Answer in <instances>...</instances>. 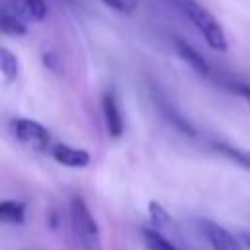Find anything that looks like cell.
I'll list each match as a JSON object with an SVG mask.
<instances>
[{
    "instance_id": "52a82bcc",
    "label": "cell",
    "mask_w": 250,
    "mask_h": 250,
    "mask_svg": "<svg viewBox=\"0 0 250 250\" xmlns=\"http://www.w3.org/2000/svg\"><path fill=\"white\" fill-rule=\"evenodd\" d=\"M174 47H176V53L180 55V59L195 72V74H199V76H203V78H207L209 74H211V66H209V62L203 59V55H199L188 41H184L182 37H176L174 39Z\"/></svg>"
},
{
    "instance_id": "e0dca14e",
    "label": "cell",
    "mask_w": 250,
    "mask_h": 250,
    "mask_svg": "<svg viewBox=\"0 0 250 250\" xmlns=\"http://www.w3.org/2000/svg\"><path fill=\"white\" fill-rule=\"evenodd\" d=\"M43 61H45V66H49V68L57 70V59H55V55H53V53H45V55H43Z\"/></svg>"
},
{
    "instance_id": "4fadbf2b",
    "label": "cell",
    "mask_w": 250,
    "mask_h": 250,
    "mask_svg": "<svg viewBox=\"0 0 250 250\" xmlns=\"http://www.w3.org/2000/svg\"><path fill=\"white\" fill-rule=\"evenodd\" d=\"M143 242L146 250H180L168 238H164L156 229H143Z\"/></svg>"
},
{
    "instance_id": "5bb4252c",
    "label": "cell",
    "mask_w": 250,
    "mask_h": 250,
    "mask_svg": "<svg viewBox=\"0 0 250 250\" xmlns=\"http://www.w3.org/2000/svg\"><path fill=\"white\" fill-rule=\"evenodd\" d=\"M148 217L152 219V223L156 225V229L164 227L170 223V215L166 213V209L158 203V201H148Z\"/></svg>"
},
{
    "instance_id": "ac0fdd59",
    "label": "cell",
    "mask_w": 250,
    "mask_h": 250,
    "mask_svg": "<svg viewBox=\"0 0 250 250\" xmlns=\"http://www.w3.org/2000/svg\"><path fill=\"white\" fill-rule=\"evenodd\" d=\"M242 240H244V244L250 248V232H244V234H242Z\"/></svg>"
},
{
    "instance_id": "6da1fadb",
    "label": "cell",
    "mask_w": 250,
    "mask_h": 250,
    "mask_svg": "<svg viewBox=\"0 0 250 250\" xmlns=\"http://www.w3.org/2000/svg\"><path fill=\"white\" fill-rule=\"evenodd\" d=\"M182 12L188 16V20L195 25V29L203 35L205 43L213 51L225 53L229 49V43H227V35H225L223 25L217 21V18L207 8H203L195 0H182Z\"/></svg>"
},
{
    "instance_id": "7c38bea8",
    "label": "cell",
    "mask_w": 250,
    "mask_h": 250,
    "mask_svg": "<svg viewBox=\"0 0 250 250\" xmlns=\"http://www.w3.org/2000/svg\"><path fill=\"white\" fill-rule=\"evenodd\" d=\"M0 70L6 78V82L16 80L20 74V61L8 47H0Z\"/></svg>"
},
{
    "instance_id": "9c48e42d",
    "label": "cell",
    "mask_w": 250,
    "mask_h": 250,
    "mask_svg": "<svg viewBox=\"0 0 250 250\" xmlns=\"http://www.w3.org/2000/svg\"><path fill=\"white\" fill-rule=\"evenodd\" d=\"M213 148H215L221 156H225V158L236 162L240 168H244V170L250 172V150L238 148V146H232V145H227V143H213Z\"/></svg>"
},
{
    "instance_id": "277c9868",
    "label": "cell",
    "mask_w": 250,
    "mask_h": 250,
    "mask_svg": "<svg viewBox=\"0 0 250 250\" xmlns=\"http://www.w3.org/2000/svg\"><path fill=\"white\" fill-rule=\"evenodd\" d=\"M197 227H199L203 238L207 240V244L213 250H242L240 242L223 225H219L215 221H209V219H201L197 223Z\"/></svg>"
},
{
    "instance_id": "8992f818",
    "label": "cell",
    "mask_w": 250,
    "mask_h": 250,
    "mask_svg": "<svg viewBox=\"0 0 250 250\" xmlns=\"http://www.w3.org/2000/svg\"><path fill=\"white\" fill-rule=\"evenodd\" d=\"M51 156L62 164V166H68V168H86L90 164V152L84 150V148H74V146H68V145H53L51 146Z\"/></svg>"
},
{
    "instance_id": "2e32d148",
    "label": "cell",
    "mask_w": 250,
    "mask_h": 250,
    "mask_svg": "<svg viewBox=\"0 0 250 250\" xmlns=\"http://www.w3.org/2000/svg\"><path fill=\"white\" fill-rule=\"evenodd\" d=\"M232 92H234V94H238V96H242V98L248 102V105H250V84L234 82V84H232Z\"/></svg>"
},
{
    "instance_id": "5b68a950",
    "label": "cell",
    "mask_w": 250,
    "mask_h": 250,
    "mask_svg": "<svg viewBox=\"0 0 250 250\" xmlns=\"http://www.w3.org/2000/svg\"><path fill=\"white\" fill-rule=\"evenodd\" d=\"M102 113H104V121H105V129L107 135L113 139H119L123 135L125 123H123V115L119 109V102L113 90H107L102 96Z\"/></svg>"
},
{
    "instance_id": "ba28073f",
    "label": "cell",
    "mask_w": 250,
    "mask_h": 250,
    "mask_svg": "<svg viewBox=\"0 0 250 250\" xmlns=\"http://www.w3.org/2000/svg\"><path fill=\"white\" fill-rule=\"evenodd\" d=\"M14 10L25 21H43L47 16V6L43 0H18Z\"/></svg>"
},
{
    "instance_id": "30bf717a",
    "label": "cell",
    "mask_w": 250,
    "mask_h": 250,
    "mask_svg": "<svg viewBox=\"0 0 250 250\" xmlns=\"http://www.w3.org/2000/svg\"><path fill=\"white\" fill-rule=\"evenodd\" d=\"M0 219L8 225H21L25 221V203L6 199L0 203Z\"/></svg>"
},
{
    "instance_id": "3957f363",
    "label": "cell",
    "mask_w": 250,
    "mask_h": 250,
    "mask_svg": "<svg viewBox=\"0 0 250 250\" xmlns=\"http://www.w3.org/2000/svg\"><path fill=\"white\" fill-rule=\"evenodd\" d=\"M12 131H14V137L23 146H27L35 152H45L47 148H51V135H49L47 127L35 119L18 117L12 121Z\"/></svg>"
},
{
    "instance_id": "8fae6325",
    "label": "cell",
    "mask_w": 250,
    "mask_h": 250,
    "mask_svg": "<svg viewBox=\"0 0 250 250\" xmlns=\"http://www.w3.org/2000/svg\"><path fill=\"white\" fill-rule=\"evenodd\" d=\"M23 21H25V20H21L16 12L12 14V12L4 10V12H2V18H0V29H2V33H6V35L21 37V35L27 33V27H25Z\"/></svg>"
},
{
    "instance_id": "9a60e30c",
    "label": "cell",
    "mask_w": 250,
    "mask_h": 250,
    "mask_svg": "<svg viewBox=\"0 0 250 250\" xmlns=\"http://www.w3.org/2000/svg\"><path fill=\"white\" fill-rule=\"evenodd\" d=\"M102 2L117 14H133L139 6V0H102Z\"/></svg>"
},
{
    "instance_id": "7a4b0ae2",
    "label": "cell",
    "mask_w": 250,
    "mask_h": 250,
    "mask_svg": "<svg viewBox=\"0 0 250 250\" xmlns=\"http://www.w3.org/2000/svg\"><path fill=\"white\" fill-rule=\"evenodd\" d=\"M70 225L82 250H104L98 221L80 195H74L70 199Z\"/></svg>"
}]
</instances>
